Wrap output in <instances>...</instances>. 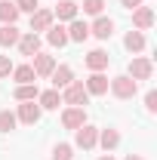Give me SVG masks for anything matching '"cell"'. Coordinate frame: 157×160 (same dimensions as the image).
<instances>
[{
  "instance_id": "cb8c5ba5",
  "label": "cell",
  "mask_w": 157,
  "mask_h": 160,
  "mask_svg": "<svg viewBox=\"0 0 157 160\" xmlns=\"http://www.w3.org/2000/svg\"><path fill=\"white\" fill-rule=\"evenodd\" d=\"M46 40H49V43H53V46H65V43H68V31H65V28H49V31H46Z\"/></svg>"
},
{
  "instance_id": "e0dca14e",
  "label": "cell",
  "mask_w": 157,
  "mask_h": 160,
  "mask_svg": "<svg viewBox=\"0 0 157 160\" xmlns=\"http://www.w3.org/2000/svg\"><path fill=\"white\" fill-rule=\"evenodd\" d=\"M37 102H40V108L56 111V108L62 105V92H59V89H46V92H40V96H37Z\"/></svg>"
},
{
  "instance_id": "ffe728a7",
  "label": "cell",
  "mask_w": 157,
  "mask_h": 160,
  "mask_svg": "<svg viewBox=\"0 0 157 160\" xmlns=\"http://www.w3.org/2000/svg\"><path fill=\"white\" fill-rule=\"evenodd\" d=\"M123 46H126L129 52H142V49H145V34H142V31H129V34L123 37Z\"/></svg>"
},
{
  "instance_id": "8992f818",
  "label": "cell",
  "mask_w": 157,
  "mask_h": 160,
  "mask_svg": "<svg viewBox=\"0 0 157 160\" xmlns=\"http://www.w3.org/2000/svg\"><path fill=\"white\" fill-rule=\"evenodd\" d=\"M133 25H136V31H148L154 25V9L151 6H136L133 9Z\"/></svg>"
},
{
  "instance_id": "2e32d148",
  "label": "cell",
  "mask_w": 157,
  "mask_h": 160,
  "mask_svg": "<svg viewBox=\"0 0 157 160\" xmlns=\"http://www.w3.org/2000/svg\"><path fill=\"white\" fill-rule=\"evenodd\" d=\"M53 16H59L62 22L77 19V3H74V0H59V6L53 9Z\"/></svg>"
},
{
  "instance_id": "8fae6325",
  "label": "cell",
  "mask_w": 157,
  "mask_h": 160,
  "mask_svg": "<svg viewBox=\"0 0 157 160\" xmlns=\"http://www.w3.org/2000/svg\"><path fill=\"white\" fill-rule=\"evenodd\" d=\"M89 34H96L99 40H108L114 34V22L108 19V16H99V19L93 22V28H89Z\"/></svg>"
},
{
  "instance_id": "83f0119b",
  "label": "cell",
  "mask_w": 157,
  "mask_h": 160,
  "mask_svg": "<svg viewBox=\"0 0 157 160\" xmlns=\"http://www.w3.org/2000/svg\"><path fill=\"white\" fill-rule=\"evenodd\" d=\"M13 3H16V9H19V12H34V9H40L37 0H13Z\"/></svg>"
},
{
  "instance_id": "9c48e42d",
  "label": "cell",
  "mask_w": 157,
  "mask_h": 160,
  "mask_svg": "<svg viewBox=\"0 0 157 160\" xmlns=\"http://www.w3.org/2000/svg\"><path fill=\"white\" fill-rule=\"evenodd\" d=\"M83 86H86V92H89V96H105V92H108V77H105L102 71H93L89 80H86Z\"/></svg>"
},
{
  "instance_id": "7402d4cb",
  "label": "cell",
  "mask_w": 157,
  "mask_h": 160,
  "mask_svg": "<svg viewBox=\"0 0 157 160\" xmlns=\"http://www.w3.org/2000/svg\"><path fill=\"white\" fill-rule=\"evenodd\" d=\"M99 142H102L105 151H114V148L120 145V132L117 129H102V132H99Z\"/></svg>"
},
{
  "instance_id": "d6986e66",
  "label": "cell",
  "mask_w": 157,
  "mask_h": 160,
  "mask_svg": "<svg viewBox=\"0 0 157 160\" xmlns=\"http://www.w3.org/2000/svg\"><path fill=\"white\" fill-rule=\"evenodd\" d=\"M16 19H19L16 3H13V0H0V22H3V25H16Z\"/></svg>"
},
{
  "instance_id": "1f68e13d",
  "label": "cell",
  "mask_w": 157,
  "mask_h": 160,
  "mask_svg": "<svg viewBox=\"0 0 157 160\" xmlns=\"http://www.w3.org/2000/svg\"><path fill=\"white\" fill-rule=\"evenodd\" d=\"M123 160H145V157H139V154H126Z\"/></svg>"
},
{
  "instance_id": "d4e9b609",
  "label": "cell",
  "mask_w": 157,
  "mask_h": 160,
  "mask_svg": "<svg viewBox=\"0 0 157 160\" xmlns=\"http://www.w3.org/2000/svg\"><path fill=\"white\" fill-rule=\"evenodd\" d=\"M16 123H19V120H16L13 111H0V132H13Z\"/></svg>"
},
{
  "instance_id": "52a82bcc",
  "label": "cell",
  "mask_w": 157,
  "mask_h": 160,
  "mask_svg": "<svg viewBox=\"0 0 157 160\" xmlns=\"http://www.w3.org/2000/svg\"><path fill=\"white\" fill-rule=\"evenodd\" d=\"M86 123V111L83 108H65V114H62V126L65 129H80Z\"/></svg>"
},
{
  "instance_id": "3957f363",
  "label": "cell",
  "mask_w": 157,
  "mask_h": 160,
  "mask_svg": "<svg viewBox=\"0 0 157 160\" xmlns=\"http://www.w3.org/2000/svg\"><path fill=\"white\" fill-rule=\"evenodd\" d=\"M74 132H77L74 142H77V148H83V151H89V148H96V145H99V129H96V126L83 123L80 129H74Z\"/></svg>"
},
{
  "instance_id": "ac0fdd59",
  "label": "cell",
  "mask_w": 157,
  "mask_h": 160,
  "mask_svg": "<svg viewBox=\"0 0 157 160\" xmlns=\"http://www.w3.org/2000/svg\"><path fill=\"white\" fill-rule=\"evenodd\" d=\"M13 96H16V102H37L40 92H37V83H19Z\"/></svg>"
},
{
  "instance_id": "4fadbf2b",
  "label": "cell",
  "mask_w": 157,
  "mask_h": 160,
  "mask_svg": "<svg viewBox=\"0 0 157 160\" xmlns=\"http://www.w3.org/2000/svg\"><path fill=\"white\" fill-rule=\"evenodd\" d=\"M49 77H53V86H56V89H65V86L74 80V71H71L68 65H59V68H53Z\"/></svg>"
},
{
  "instance_id": "44dd1931",
  "label": "cell",
  "mask_w": 157,
  "mask_h": 160,
  "mask_svg": "<svg viewBox=\"0 0 157 160\" xmlns=\"http://www.w3.org/2000/svg\"><path fill=\"white\" fill-rule=\"evenodd\" d=\"M19 28H16V25H3V28H0V46H16V43H19Z\"/></svg>"
},
{
  "instance_id": "6da1fadb",
  "label": "cell",
  "mask_w": 157,
  "mask_h": 160,
  "mask_svg": "<svg viewBox=\"0 0 157 160\" xmlns=\"http://www.w3.org/2000/svg\"><path fill=\"white\" fill-rule=\"evenodd\" d=\"M89 102V92H86V86L77 83V80H71L68 86H65V92H62V105H71V108H83Z\"/></svg>"
},
{
  "instance_id": "ba28073f",
  "label": "cell",
  "mask_w": 157,
  "mask_h": 160,
  "mask_svg": "<svg viewBox=\"0 0 157 160\" xmlns=\"http://www.w3.org/2000/svg\"><path fill=\"white\" fill-rule=\"evenodd\" d=\"M40 105H34V102H22L19 105V114H16V120H22V123H28V126H34L40 120Z\"/></svg>"
},
{
  "instance_id": "f1b7e54d",
  "label": "cell",
  "mask_w": 157,
  "mask_h": 160,
  "mask_svg": "<svg viewBox=\"0 0 157 160\" xmlns=\"http://www.w3.org/2000/svg\"><path fill=\"white\" fill-rule=\"evenodd\" d=\"M13 68H16V65L9 62V56H0V77H9V74H13Z\"/></svg>"
},
{
  "instance_id": "9a60e30c",
  "label": "cell",
  "mask_w": 157,
  "mask_h": 160,
  "mask_svg": "<svg viewBox=\"0 0 157 160\" xmlns=\"http://www.w3.org/2000/svg\"><path fill=\"white\" fill-rule=\"evenodd\" d=\"M89 37V25L80 19H71V28H68V40H74V43H83V40Z\"/></svg>"
},
{
  "instance_id": "484cf974",
  "label": "cell",
  "mask_w": 157,
  "mask_h": 160,
  "mask_svg": "<svg viewBox=\"0 0 157 160\" xmlns=\"http://www.w3.org/2000/svg\"><path fill=\"white\" fill-rule=\"evenodd\" d=\"M53 160H74V148L71 145H56L53 148Z\"/></svg>"
},
{
  "instance_id": "5b68a950",
  "label": "cell",
  "mask_w": 157,
  "mask_h": 160,
  "mask_svg": "<svg viewBox=\"0 0 157 160\" xmlns=\"http://www.w3.org/2000/svg\"><path fill=\"white\" fill-rule=\"evenodd\" d=\"M53 9H34L31 12V34H37V31H49L53 28Z\"/></svg>"
},
{
  "instance_id": "7c38bea8",
  "label": "cell",
  "mask_w": 157,
  "mask_h": 160,
  "mask_svg": "<svg viewBox=\"0 0 157 160\" xmlns=\"http://www.w3.org/2000/svg\"><path fill=\"white\" fill-rule=\"evenodd\" d=\"M16 46H19L22 56H37V52H40V37L28 31L25 37H19V43H16Z\"/></svg>"
},
{
  "instance_id": "30bf717a",
  "label": "cell",
  "mask_w": 157,
  "mask_h": 160,
  "mask_svg": "<svg viewBox=\"0 0 157 160\" xmlns=\"http://www.w3.org/2000/svg\"><path fill=\"white\" fill-rule=\"evenodd\" d=\"M31 59H34L31 68H34V74H37V77H49V74H53V68H56V59H53V56L37 52V56H31Z\"/></svg>"
},
{
  "instance_id": "7a4b0ae2",
  "label": "cell",
  "mask_w": 157,
  "mask_h": 160,
  "mask_svg": "<svg viewBox=\"0 0 157 160\" xmlns=\"http://www.w3.org/2000/svg\"><path fill=\"white\" fill-rule=\"evenodd\" d=\"M108 89L117 96V99H133L139 92V83L129 74H120V77H114V80H108Z\"/></svg>"
},
{
  "instance_id": "d6a6232c",
  "label": "cell",
  "mask_w": 157,
  "mask_h": 160,
  "mask_svg": "<svg viewBox=\"0 0 157 160\" xmlns=\"http://www.w3.org/2000/svg\"><path fill=\"white\" fill-rule=\"evenodd\" d=\"M99 160H114V157H111V154H105V157H99Z\"/></svg>"
},
{
  "instance_id": "f546056e",
  "label": "cell",
  "mask_w": 157,
  "mask_h": 160,
  "mask_svg": "<svg viewBox=\"0 0 157 160\" xmlns=\"http://www.w3.org/2000/svg\"><path fill=\"white\" fill-rule=\"evenodd\" d=\"M145 108H148V114H154V111H157V92H154V89L145 96Z\"/></svg>"
},
{
  "instance_id": "5bb4252c",
  "label": "cell",
  "mask_w": 157,
  "mask_h": 160,
  "mask_svg": "<svg viewBox=\"0 0 157 160\" xmlns=\"http://www.w3.org/2000/svg\"><path fill=\"white\" fill-rule=\"evenodd\" d=\"M108 52H105V49H93V52H89V56H86V68H89V71H105V68H108Z\"/></svg>"
},
{
  "instance_id": "277c9868",
  "label": "cell",
  "mask_w": 157,
  "mask_h": 160,
  "mask_svg": "<svg viewBox=\"0 0 157 160\" xmlns=\"http://www.w3.org/2000/svg\"><path fill=\"white\" fill-rule=\"evenodd\" d=\"M151 74H154V65H151V59H145V56H139V59L129 62V77L136 80H151Z\"/></svg>"
},
{
  "instance_id": "4dcf8cb0",
  "label": "cell",
  "mask_w": 157,
  "mask_h": 160,
  "mask_svg": "<svg viewBox=\"0 0 157 160\" xmlns=\"http://www.w3.org/2000/svg\"><path fill=\"white\" fill-rule=\"evenodd\" d=\"M123 3V9H136V6H142V0H120Z\"/></svg>"
},
{
  "instance_id": "4316f807",
  "label": "cell",
  "mask_w": 157,
  "mask_h": 160,
  "mask_svg": "<svg viewBox=\"0 0 157 160\" xmlns=\"http://www.w3.org/2000/svg\"><path fill=\"white\" fill-rule=\"evenodd\" d=\"M102 9H105V0H83V12H89V16H102Z\"/></svg>"
},
{
  "instance_id": "603a6c76",
  "label": "cell",
  "mask_w": 157,
  "mask_h": 160,
  "mask_svg": "<svg viewBox=\"0 0 157 160\" xmlns=\"http://www.w3.org/2000/svg\"><path fill=\"white\" fill-rule=\"evenodd\" d=\"M13 80H16V83H34L37 74H34L31 65H19V68H13Z\"/></svg>"
}]
</instances>
